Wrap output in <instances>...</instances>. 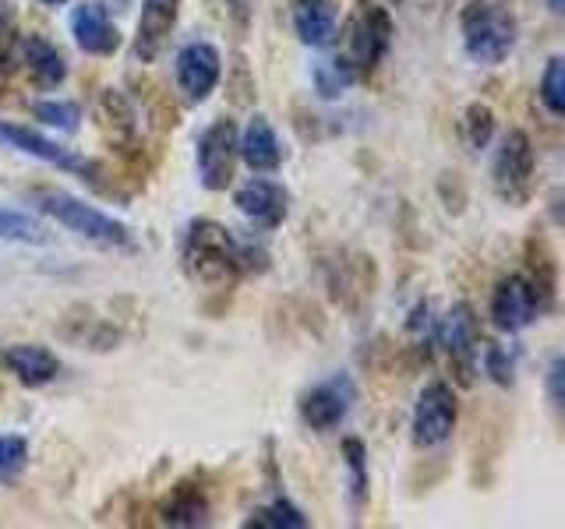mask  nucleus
I'll use <instances>...</instances> for the list:
<instances>
[{
  "label": "nucleus",
  "mask_w": 565,
  "mask_h": 529,
  "mask_svg": "<svg viewBox=\"0 0 565 529\" xmlns=\"http://www.w3.org/2000/svg\"><path fill=\"white\" fill-rule=\"evenodd\" d=\"M14 57L22 64V71L29 75V82L43 93H53L67 82V61L64 53L57 50V43H50L46 35L40 32H29V35H18L14 40Z\"/></svg>",
  "instance_id": "nucleus-17"
},
{
  "label": "nucleus",
  "mask_w": 565,
  "mask_h": 529,
  "mask_svg": "<svg viewBox=\"0 0 565 529\" xmlns=\"http://www.w3.org/2000/svg\"><path fill=\"white\" fill-rule=\"evenodd\" d=\"M71 35H75V46L88 57H114L120 50V29L110 22L103 4L96 0H82V4L71 11Z\"/></svg>",
  "instance_id": "nucleus-18"
},
{
  "label": "nucleus",
  "mask_w": 565,
  "mask_h": 529,
  "mask_svg": "<svg viewBox=\"0 0 565 529\" xmlns=\"http://www.w3.org/2000/svg\"><path fill=\"white\" fill-rule=\"evenodd\" d=\"M343 466H347V494L353 511H361L367 505V449L361 438H343Z\"/></svg>",
  "instance_id": "nucleus-27"
},
{
  "label": "nucleus",
  "mask_w": 565,
  "mask_h": 529,
  "mask_svg": "<svg viewBox=\"0 0 565 529\" xmlns=\"http://www.w3.org/2000/svg\"><path fill=\"white\" fill-rule=\"evenodd\" d=\"M4 61H8V57L0 53V88H4V75H8V71H4Z\"/></svg>",
  "instance_id": "nucleus-40"
},
{
  "label": "nucleus",
  "mask_w": 565,
  "mask_h": 529,
  "mask_svg": "<svg viewBox=\"0 0 565 529\" xmlns=\"http://www.w3.org/2000/svg\"><path fill=\"white\" fill-rule=\"evenodd\" d=\"M353 402H358V385H353V378L329 375L326 381H315L311 388L300 392L297 413L305 420V428H311L315 434H332L347 423Z\"/></svg>",
  "instance_id": "nucleus-10"
},
{
  "label": "nucleus",
  "mask_w": 565,
  "mask_h": 529,
  "mask_svg": "<svg viewBox=\"0 0 565 529\" xmlns=\"http://www.w3.org/2000/svg\"><path fill=\"white\" fill-rule=\"evenodd\" d=\"M488 317L499 332L516 335L523 328H530L541 317V307L534 300V290L526 287V279L520 272H509L494 282L491 290V304H488Z\"/></svg>",
  "instance_id": "nucleus-13"
},
{
  "label": "nucleus",
  "mask_w": 565,
  "mask_h": 529,
  "mask_svg": "<svg viewBox=\"0 0 565 529\" xmlns=\"http://www.w3.org/2000/svg\"><path fill=\"white\" fill-rule=\"evenodd\" d=\"M234 205L244 219H252L258 229H279L290 216V191L273 176H252L234 191Z\"/></svg>",
  "instance_id": "nucleus-14"
},
{
  "label": "nucleus",
  "mask_w": 565,
  "mask_h": 529,
  "mask_svg": "<svg viewBox=\"0 0 565 529\" xmlns=\"http://www.w3.org/2000/svg\"><path fill=\"white\" fill-rule=\"evenodd\" d=\"M226 11H230V18H234V25L244 32L247 25H252L255 11H258V0H226Z\"/></svg>",
  "instance_id": "nucleus-36"
},
{
  "label": "nucleus",
  "mask_w": 565,
  "mask_h": 529,
  "mask_svg": "<svg viewBox=\"0 0 565 529\" xmlns=\"http://www.w3.org/2000/svg\"><path fill=\"white\" fill-rule=\"evenodd\" d=\"M0 364L8 367V375H14L18 385L25 388H46L57 381L61 375V360L57 353L40 346V343H14L0 353Z\"/></svg>",
  "instance_id": "nucleus-21"
},
{
  "label": "nucleus",
  "mask_w": 565,
  "mask_h": 529,
  "mask_svg": "<svg viewBox=\"0 0 565 529\" xmlns=\"http://www.w3.org/2000/svg\"><path fill=\"white\" fill-rule=\"evenodd\" d=\"M61 335L78 349H93V353H110L124 343V332L117 322L103 314H93V307H75L67 311L61 322Z\"/></svg>",
  "instance_id": "nucleus-23"
},
{
  "label": "nucleus",
  "mask_w": 565,
  "mask_h": 529,
  "mask_svg": "<svg viewBox=\"0 0 565 529\" xmlns=\"http://www.w3.org/2000/svg\"><path fill=\"white\" fill-rule=\"evenodd\" d=\"M29 466V438L0 434V484H14Z\"/></svg>",
  "instance_id": "nucleus-33"
},
{
  "label": "nucleus",
  "mask_w": 565,
  "mask_h": 529,
  "mask_svg": "<svg viewBox=\"0 0 565 529\" xmlns=\"http://www.w3.org/2000/svg\"><path fill=\"white\" fill-rule=\"evenodd\" d=\"M32 117L43 123V128H53L61 134H75L82 128V106L71 99H40L32 106Z\"/></svg>",
  "instance_id": "nucleus-30"
},
{
  "label": "nucleus",
  "mask_w": 565,
  "mask_h": 529,
  "mask_svg": "<svg viewBox=\"0 0 565 529\" xmlns=\"http://www.w3.org/2000/svg\"><path fill=\"white\" fill-rule=\"evenodd\" d=\"M237 149H241V163L252 173H276L282 166L279 134L265 114H255L244 123V131L237 134Z\"/></svg>",
  "instance_id": "nucleus-24"
},
{
  "label": "nucleus",
  "mask_w": 565,
  "mask_h": 529,
  "mask_svg": "<svg viewBox=\"0 0 565 529\" xmlns=\"http://www.w3.org/2000/svg\"><path fill=\"white\" fill-rule=\"evenodd\" d=\"M29 205L40 212V216L64 226L67 234L96 244L103 251H138V240L128 223L106 216L103 208L88 205L85 198H75V194H67V191L35 187V191H29Z\"/></svg>",
  "instance_id": "nucleus-2"
},
{
  "label": "nucleus",
  "mask_w": 565,
  "mask_h": 529,
  "mask_svg": "<svg viewBox=\"0 0 565 529\" xmlns=\"http://www.w3.org/2000/svg\"><path fill=\"white\" fill-rule=\"evenodd\" d=\"M459 423V399L449 381H428L417 392L411 413V438L417 449H441L452 441Z\"/></svg>",
  "instance_id": "nucleus-9"
},
{
  "label": "nucleus",
  "mask_w": 565,
  "mask_h": 529,
  "mask_svg": "<svg viewBox=\"0 0 565 529\" xmlns=\"http://www.w3.org/2000/svg\"><path fill=\"white\" fill-rule=\"evenodd\" d=\"M534 173H537V152L534 141L523 128H509L499 138V149L491 159V191L512 208H520L534 194Z\"/></svg>",
  "instance_id": "nucleus-5"
},
{
  "label": "nucleus",
  "mask_w": 565,
  "mask_h": 529,
  "mask_svg": "<svg viewBox=\"0 0 565 529\" xmlns=\"http://www.w3.org/2000/svg\"><path fill=\"white\" fill-rule=\"evenodd\" d=\"M393 35L396 22L385 4H379V0H353L343 22V57L364 78L382 67L388 50H393Z\"/></svg>",
  "instance_id": "nucleus-4"
},
{
  "label": "nucleus",
  "mask_w": 565,
  "mask_h": 529,
  "mask_svg": "<svg viewBox=\"0 0 565 529\" xmlns=\"http://www.w3.org/2000/svg\"><path fill=\"white\" fill-rule=\"evenodd\" d=\"M435 314L428 300L414 304V311L406 314V339H411V349L417 353V360H428L431 357V346H435Z\"/></svg>",
  "instance_id": "nucleus-32"
},
{
  "label": "nucleus",
  "mask_w": 565,
  "mask_h": 529,
  "mask_svg": "<svg viewBox=\"0 0 565 529\" xmlns=\"http://www.w3.org/2000/svg\"><path fill=\"white\" fill-rule=\"evenodd\" d=\"M93 120H96V131L103 134V141L110 145L114 152L128 155L138 149V110L135 102L128 99L124 88H99L96 99H93Z\"/></svg>",
  "instance_id": "nucleus-12"
},
{
  "label": "nucleus",
  "mask_w": 565,
  "mask_h": 529,
  "mask_svg": "<svg viewBox=\"0 0 565 529\" xmlns=\"http://www.w3.org/2000/svg\"><path fill=\"white\" fill-rule=\"evenodd\" d=\"M159 526H173V529H194V526H209L212 516V501L209 490L199 481H177L163 501L156 505Z\"/></svg>",
  "instance_id": "nucleus-19"
},
{
  "label": "nucleus",
  "mask_w": 565,
  "mask_h": 529,
  "mask_svg": "<svg viewBox=\"0 0 565 529\" xmlns=\"http://www.w3.org/2000/svg\"><path fill=\"white\" fill-rule=\"evenodd\" d=\"M0 240L43 247V244H50V229L40 219H35V216H29V212L0 208Z\"/></svg>",
  "instance_id": "nucleus-29"
},
{
  "label": "nucleus",
  "mask_w": 565,
  "mask_h": 529,
  "mask_svg": "<svg viewBox=\"0 0 565 529\" xmlns=\"http://www.w3.org/2000/svg\"><path fill=\"white\" fill-rule=\"evenodd\" d=\"M308 526H311V519L290 498H282V494H276L273 501L258 505L252 516L244 519V529H308Z\"/></svg>",
  "instance_id": "nucleus-26"
},
{
  "label": "nucleus",
  "mask_w": 565,
  "mask_h": 529,
  "mask_svg": "<svg viewBox=\"0 0 565 529\" xmlns=\"http://www.w3.org/2000/svg\"><path fill=\"white\" fill-rule=\"evenodd\" d=\"M173 78L188 102H205L223 82V53L205 40L184 43L173 57Z\"/></svg>",
  "instance_id": "nucleus-11"
},
{
  "label": "nucleus",
  "mask_w": 565,
  "mask_h": 529,
  "mask_svg": "<svg viewBox=\"0 0 565 529\" xmlns=\"http://www.w3.org/2000/svg\"><path fill=\"white\" fill-rule=\"evenodd\" d=\"M537 99L547 110V117L562 120L565 117V61L552 57L544 64V75L537 82Z\"/></svg>",
  "instance_id": "nucleus-31"
},
{
  "label": "nucleus",
  "mask_w": 565,
  "mask_h": 529,
  "mask_svg": "<svg viewBox=\"0 0 565 529\" xmlns=\"http://www.w3.org/2000/svg\"><path fill=\"white\" fill-rule=\"evenodd\" d=\"M237 123L230 117H216L194 141V170H199V184L205 191H226L234 184V173L241 163L237 149Z\"/></svg>",
  "instance_id": "nucleus-7"
},
{
  "label": "nucleus",
  "mask_w": 565,
  "mask_h": 529,
  "mask_svg": "<svg viewBox=\"0 0 565 529\" xmlns=\"http://www.w3.org/2000/svg\"><path fill=\"white\" fill-rule=\"evenodd\" d=\"M177 18H181V0H141L135 40H131V53L138 64H156L163 57L170 35L177 29Z\"/></svg>",
  "instance_id": "nucleus-15"
},
{
  "label": "nucleus",
  "mask_w": 565,
  "mask_h": 529,
  "mask_svg": "<svg viewBox=\"0 0 565 529\" xmlns=\"http://www.w3.org/2000/svg\"><path fill=\"white\" fill-rule=\"evenodd\" d=\"M544 388H547V399H552L555 410H562V402H565V357H562V353H558V357H552V364H547Z\"/></svg>",
  "instance_id": "nucleus-35"
},
{
  "label": "nucleus",
  "mask_w": 565,
  "mask_h": 529,
  "mask_svg": "<svg viewBox=\"0 0 565 529\" xmlns=\"http://www.w3.org/2000/svg\"><path fill=\"white\" fill-rule=\"evenodd\" d=\"M181 261L191 282L205 290H234L247 272H262L269 255L255 244H241L234 229L216 219H191L181 240Z\"/></svg>",
  "instance_id": "nucleus-1"
},
{
  "label": "nucleus",
  "mask_w": 565,
  "mask_h": 529,
  "mask_svg": "<svg viewBox=\"0 0 565 529\" xmlns=\"http://www.w3.org/2000/svg\"><path fill=\"white\" fill-rule=\"evenodd\" d=\"M290 22L297 40L311 50H329L340 40V18L332 0H290Z\"/></svg>",
  "instance_id": "nucleus-22"
},
{
  "label": "nucleus",
  "mask_w": 565,
  "mask_h": 529,
  "mask_svg": "<svg viewBox=\"0 0 565 529\" xmlns=\"http://www.w3.org/2000/svg\"><path fill=\"white\" fill-rule=\"evenodd\" d=\"M477 367H484V375L502 388H509L512 381H516V353H509L505 346H494V343L481 346Z\"/></svg>",
  "instance_id": "nucleus-34"
},
{
  "label": "nucleus",
  "mask_w": 565,
  "mask_h": 529,
  "mask_svg": "<svg viewBox=\"0 0 565 529\" xmlns=\"http://www.w3.org/2000/svg\"><path fill=\"white\" fill-rule=\"evenodd\" d=\"M14 40H18L14 8L11 4H0V53H4V46H14Z\"/></svg>",
  "instance_id": "nucleus-37"
},
{
  "label": "nucleus",
  "mask_w": 565,
  "mask_h": 529,
  "mask_svg": "<svg viewBox=\"0 0 565 529\" xmlns=\"http://www.w3.org/2000/svg\"><path fill=\"white\" fill-rule=\"evenodd\" d=\"M40 4H43V8H64L67 0H40Z\"/></svg>",
  "instance_id": "nucleus-39"
},
{
  "label": "nucleus",
  "mask_w": 565,
  "mask_h": 529,
  "mask_svg": "<svg viewBox=\"0 0 565 529\" xmlns=\"http://www.w3.org/2000/svg\"><path fill=\"white\" fill-rule=\"evenodd\" d=\"M526 287L534 290V300L541 314L555 311L558 304V261H555V251L552 244H547L544 237H530L526 247H523V272Z\"/></svg>",
  "instance_id": "nucleus-20"
},
{
  "label": "nucleus",
  "mask_w": 565,
  "mask_h": 529,
  "mask_svg": "<svg viewBox=\"0 0 565 529\" xmlns=\"http://www.w3.org/2000/svg\"><path fill=\"white\" fill-rule=\"evenodd\" d=\"M0 145L22 152L29 159H40V163H46V166H57L61 173H71V176H78V181H88L93 187H99L103 166L96 163V159H88L75 149L61 145V141L32 131V128H25V123L0 120Z\"/></svg>",
  "instance_id": "nucleus-6"
},
{
  "label": "nucleus",
  "mask_w": 565,
  "mask_h": 529,
  "mask_svg": "<svg viewBox=\"0 0 565 529\" xmlns=\"http://www.w3.org/2000/svg\"><path fill=\"white\" fill-rule=\"evenodd\" d=\"M435 346L446 349V357L456 370V381L473 385L477 357H481V317H477V311L467 300L452 304L446 317L435 325Z\"/></svg>",
  "instance_id": "nucleus-8"
},
{
  "label": "nucleus",
  "mask_w": 565,
  "mask_h": 529,
  "mask_svg": "<svg viewBox=\"0 0 565 529\" xmlns=\"http://www.w3.org/2000/svg\"><path fill=\"white\" fill-rule=\"evenodd\" d=\"M326 287L335 304L350 314H358L371 300V293H375V264L364 255H340L335 261H329Z\"/></svg>",
  "instance_id": "nucleus-16"
},
{
  "label": "nucleus",
  "mask_w": 565,
  "mask_h": 529,
  "mask_svg": "<svg viewBox=\"0 0 565 529\" xmlns=\"http://www.w3.org/2000/svg\"><path fill=\"white\" fill-rule=\"evenodd\" d=\"M311 82H315V93L322 96L326 102H335V99H343L353 85L361 82V75L353 71V64L343 57H329V61H318L315 71H311Z\"/></svg>",
  "instance_id": "nucleus-25"
},
{
  "label": "nucleus",
  "mask_w": 565,
  "mask_h": 529,
  "mask_svg": "<svg viewBox=\"0 0 565 529\" xmlns=\"http://www.w3.org/2000/svg\"><path fill=\"white\" fill-rule=\"evenodd\" d=\"M459 35H463V50L473 64H505L520 40L516 0H467L459 11Z\"/></svg>",
  "instance_id": "nucleus-3"
},
{
  "label": "nucleus",
  "mask_w": 565,
  "mask_h": 529,
  "mask_svg": "<svg viewBox=\"0 0 565 529\" xmlns=\"http://www.w3.org/2000/svg\"><path fill=\"white\" fill-rule=\"evenodd\" d=\"M494 131H499V117L488 102H470L459 117V138L470 152H484L494 141Z\"/></svg>",
  "instance_id": "nucleus-28"
},
{
  "label": "nucleus",
  "mask_w": 565,
  "mask_h": 529,
  "mask_svg": "<svg viewBox=\"0 0 565 529\" xmlns=\"http://www.w3.org/2000/svg\"><path fill=\"white\" fill-rule=\"evenodd\" d=\"M544 4L552 14H565V0H544Z\"/></svg>",
  "instance_id": "nucleus-38"
}]
</instances>
